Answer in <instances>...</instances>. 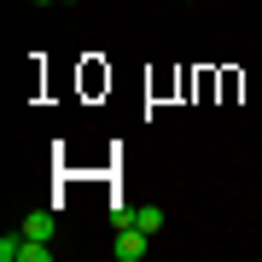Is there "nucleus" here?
Instances as JSON below:
<instances>
[{
    "label": "nucleus",
    "mask_w": 262,
    "mask_h": 262,
    "mask_svg": "<svg viewBox=\"0 0 262 262\" xmlns=\"http://www.w3.org/2000/svg\"><path fill=\"white\" fill-rule=\"evenodd\" d=\"M128 222L140 227V233H151V239L163 233V210H158V204H134V210H128Z\"/></svg>",
    "instance_id": "nucleus-2"
},
{
    "label": "nucleus",
    "mask_w": 262,
    "mask_h": 262,
    "mask_svg": "<svg viewBox=\"0 0 262 262\" xmlns=\"http://www.w3.org/2000/svg\"><path fill=\"white\" fill-rule=\"evenodd\" d=\"M24 233H29V239H53V215H47V210H35V215L24 222Z\"/></svg>",
    "instance_id": "nucleus-3"
},
{
    "label": "nucleus",
    "mask_w": 262,
    "mask_h": 262,
    "mask_svg": "<svg viewBox=\"0 0 262 262\" xmlns=\"http://www.w3.org/2000/svg\"><path fill=\"white\" fill-rule=\"evenodd\" d=\"M0 262H24V239H12V233L0 239Z\"/></svg>",
    "instance_id": "nucleus-4"
},
{
    "label": "nucleus",
    "mask_w": 262,
    "mask_h": 262,
    "mask_svg": "<svg viewBox=\"0 0 262 262\" xmlns=\"http://www.w3.org/2000/svg\"><path fill=\"white\" fill-rule=\"evenodd\" d=\"M111 251H117V262H140L146 251H151V233H140V227H117V245H111Z\"/></svg>",
    "instance_id": "nucleus-1"
},
{
    "label": "nucleus",
    "mask_w": 262,
    "mask_h": 262,
    "mask_svg": "<svg viewBox=\"0 0 262 262\" xmlns=\"http://www.w3.org/2000/svg\"><path fill=\"white\" fill-rule=\"evenodd\" d=\"M35 6H53V0H35Z\"/></svg>",
    "instance_id": "nucleus-5"
}]
</instances>
